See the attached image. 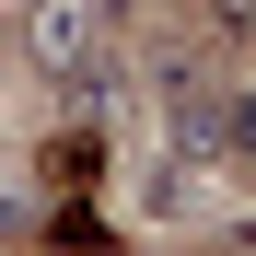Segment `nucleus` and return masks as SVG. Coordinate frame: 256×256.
<instances>
[{"instance_id": "obj_1", "label": "nucleus", "mask_w": 256, "mask_h": 256, "mask_svg": "<svg viewBox=\"0 0 256 256\" xmlns=\"http://www.w3.org/2000/svg\"><path fill=\"white\" fill-rule=\"evenodd\" d=\"M105 58H116V0H24V70L47 94L105 70Z\"/></svg>"}, {"instance_id": "obj_2", "label": "nucleus", "mask_w": 256, "mask_h": 256, "mask_svg": "<svg viewBox=\"0 0 256 256\" xmlns=\"http://www.w3.org/2000/svg\"><path fill=\"white\" fill-rule=\"evenodd\" d=\"M244 128L256 105L233 82H186V94H163V163H244Z\"/></svg>"}, {"instance_id": "obj_3", "label": "nucleus", "mask_w": 256, "mask_h": 256, "mask_svg": "<svg viewBox=\"0 0 256 256\" xmlns=\"http://www.w3.org/2000/svg\"><path fill=\"white\" fill-rule=\"evenodd\" d=\"M105 152L116 140H94V128H47V140H35V186L47 198H94L105 186Z\"/></svg>"}, {"instance_id": "obj_4", "label": "nucleus", "mask_w": 256, "mask_h": 256, "mask_svg": "<svg viewBox=\"0 0 256 256\" xmlns=\"http://www.w3.org/2000/svg\"><path fill=\"white\" fill-rule=\"evenodd\" d=\"M116 116H128V70H116V58H105V70H82V82H58V128L116 140Z\"/></svg>"}, {"instance_id": "obj_5", "label": "nucleus", "mask_w": 256, "mask_h": 256, "mask_svg": "<svg viewBox=\"0 0 256 256\" xmlns=\"http://www.w3.org/2000/svg\"><path fill=\"white\" fill-rule=\"evenodd\" d=\"M35 244H58V256H116V233H105L94 198H35Z\"/></svg>"}, {"instance_id": "obj_6", "label": "nucleus", "mask_w": 256, "mask_h": 256, "mask_svg": "<svg viewBox=\"0 0 256 256\" xmlns=\"http://www.w3.org/2000/svg\"><path fill=\"white\" fill-rule=\"evenodd\" d=\"M0 244H35V198H24L12 175H0Z\"/></svg>"}]
</instances>
